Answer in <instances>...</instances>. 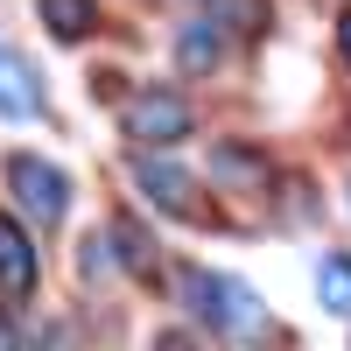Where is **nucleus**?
<instances>
[{
  "label": "nucleus",
  "mask_w": 351,
  "mask_h": 351,
  "mask_svg": "<svg viewBox=\"0 0 351 351\" xmlns=\"http://www.w3.org/2000/svg\"><path fill=\"white\" fill-rule=\"evenodd\" d=\"M183 302L204 316L211 330H225V337H260L267 330V302L253 295V288L239 281V274H211V267H183Z\"/></svg>",
  "instance_id": "nucleus-1"
},
{
  "label": "nucleus",
  "mask_w": 351,
  "mask_h": 351,
  "mask_svg": "<svg viewBox=\"0 0 351 351\" xmlns=\"http://www.w3.org/2000/svg\"><path fill=\"white\" fill-rule=\"evenodd\" d=\"M8 190H14V204H21V211L36 218V232L64 225V211H71V183H64V169H56V162L14 155V162H8Z\"/></svg>",
  "instance_id": "nucleus-2"
},
{
  "label": "nucleus",
  "mask_w": 351,
  "mask_h": 351,
  "mask_svg": "<svg viewBox=\"0 0 351 351\" xmlns=\"http://www.w3.org/2000/svg\"><path fill=\"white\" fill-rule=\"evenodd\" d=\"M134 190L155 204V211H169V218H204L211 204L197 197V176L190 169H176V162H155V155H134Z\"/></svg>",
  "instance_id": "nucleus-3"
},
{
  "label": "nucleus",
  "mask_w": 351,
  "mask_h": 351,
  "mask_svg": "<svg viewBox=\"0 0 351 351\" xmlns=\"http://www.w3.org/2000/svg\"><path fill=\"white\" fill-rule=\"evenodd\" d=\"M127 134L141 141V148H169V141H190L197 134V112L183 92H141L127 106Z\"/></svg>",
  "instance_id": "nucleus-4"
},
{
  "label": "nucleus",
  "mask_w": 351,
  "mask_h": 351,
  "mask_svg": "<svg viewBox=\"0 0 351 351\" xmlns=\"http://www.w3.org/2000/svg\"><path fill=\"white\" fill-rule=\"evenodd\" d=\"M0 112L8 120H36L43 112V77L28 71V56L14 43H0Z\"/></svg>",
  "instance_id": "nucleus-5"
},
{
  "label": "nucleus",
  "mask_w": 351,
  "mask_h": 351,
  "mask_svg": "<svg viewBox=\"0 0 351 351\" xmlns=\"http://www.w3.org/2000/svg\"><path fill=\"white\" fill-rule=\"evenodd\" d=\"M36 288V239L0 211V295H28Z\"/></svg>",
  "instance_id": "nucleus-6"
},
{
  "label": "nucleus",
  "mask_w": 351,
  "mask_h": 351,
  "mask_svg": "<svg viewBox=\"0 0 351 351\" xmlns=\"http://www.w3.org/2000/svg\"><path fill=\"white\" fill-rule=\"evenodd\" d=\"M218 49H225V43H218V21H211V14H197L183 36H176V64H183V77H197V71H211V64H218Z\"/></svg>",
  "instance_id": "nucleus-7"
},
{
  "label": "nucleus",
  "mask_w": 351,
  "mask_h": 351,
  "mask_svg": "<svg viewBox=\"0 0 351 351\" xmlns=\"http://www.w3.org/2000/svg\"><path fill=\"white\" fill-rule=\"evenodd\" d=\"M316 302L330 316H351V253H324L316 260Z\"/></svg>",
  "instance_id": "nucleus-8"
},
{
  "label": "nucleus",
  "mask_w": 351,
  "mask_h": 351,
  "mask_svg": "<svg viewBox=\"0 0 351 351\" xmlns=\"http://www.w3.org/2000/svg\"><path fill=\"white\" fill-rule=\"evenodd\" d=\"M43 21H49L56 43H84L99 28V8H92V0H43Z\"/></svg>",
  "instance_id": "nucleus-9"
},
{
  "label": "nucleus",
  "mask_w": 351,
  "mask_h": 351,
  "mask_svg": "<svg viewBox=\"0 0 351 351\" xmlns=\"http://www.w3.org/2000/svg\"><path fill=\"white\" fill-rule=\"evenodd\" d=\"M106 239H112V253H120V267H127V274H155V239H148V232H141L127 211L112 218V232H106Z\"/></svg>",
  "instance_id": "nucleus-10"
},
{
  "label": "nucleus",
  "mask_w": 351,
  "mask_h": 351,
  "mask_svg": "<svg viewBox=\"0 0 351 351\" xmlns=\"http://www.w3.org/2000/svg\"><path fill=\"white\" fill-rule=\"evenodd\" d=\"M204 14H211V21H225V28H246V36H253L260 21H267V8H260V0H204Z\"/></svg>",
  "instance_id": "nucleus-11"
},
{
  "label": "nucleus",
  "mask_w": 351,
  "mask_h": 351,
  "mask_svg": "<svg viewBox=\"0 0 351 351\" xmlns=\"http://www.w3.org/2000/svg\"><path fill=\"white\" fill-rule=\"evenodd\" d=\"M211 169L225 176V183H232V176H246L253 190H260V176H267V162H260V155H246V148H218V155H211Z\"/></svg>",
  "instance_id": "nucleus-12"
},
{
  "label": "nucleus",
  "mask_w": 351,
  "mask_h": 351,
  "mask_svg": "<svg viewBox=\"0 0 351 351\" xmlns=\"http://www.w3.org/2000/svg\"><path fill=\"white\" fill-rule=\"evenodd\" d=\"M155 351H197V344H190L183 330H162V337H155Z\"/></svg>",
  "instance_id": "nucleus-13"
},
{
  "label": "nucleus",
  "mask_w": 351,
  "mask_h": 351,
  "mask_svg": "<svg viewBox=\"0 0 351 351\" xmlns=\"http://www.w3.org/2000/svg\"><path fill=\"white\" fill-rule=\"evenodd\" d=\"M337 49H344V64H351V8L337 14Z\"/></svg>",
  "instance_id": "nucleus-14"
}]
</instances>
